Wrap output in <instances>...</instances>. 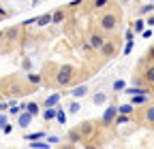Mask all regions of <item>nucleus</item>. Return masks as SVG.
<instances>
[{
	"mask_svg": "<svg viewBox=\"0 0 154 149\" xmlns=\"http://www.w3.org/2000/svg\"><path fill=\"white\" fill-rule=\"evenodd\" d=\"M118 26H120V17L116 15V13H103L101 17H99V28H101V32H116L118 30Z\"/></svg>",
	"mask_w": 154,
	"mask_h": 149,
	"instance_id": "f257e3e1",
	"label": "nucleus"
},
{
	"mask_svg": "<svg viewBox=\"0 0 154 149\" xmlns=\"http://www.w3.org/2000/svg\"><path fill=\"white\" fill-rule=\"evenodd\" d=\"M73 74H75V66L73 64H62L56 72V83L60 87H66L73 83Z\"/></svg>",
	"mask_w": 154,
	"mask_h": 149,
	"instance_id": "f03ea898",
	"label": "nucleus"
},
{
	"mask_svg": "<svg viewBox=\"0 0 154 149\" xmlns=\"http://www.w3.org/2000/svg\"><path fill=\"white\" fill-rule=\"evenodd\" d=\"M116 117H118V107L116 104H111V107H107L105 109V113H103V126H111L113 121H116Z\"/></svg>",
	"mask_w": 154,
	"mask_h": 149,
	"instance_id": "7ed1b4c3",
	"label": "nucleus"
},
{
	"mask_svg": "<svg viewBox=\"0 0 154 149\" xmlns=\"http://www.w3.org/2000/svg\"><path fill=\"white\" fill-rule=\"evenodd\" d=\"M103 45H105V36H103L101 32H92V36H90V47H92L94 51H99Z\"/></svg>",
	"mask_w": 154,
	"mask_h": 149,
	"instance_id": "20e7f679",
	"label": "nucleus"
},
{
	"mask_svg": "<svg viewBox=\"0 0 154 149\" xmlns=\"http://www.w3.org/2000/svg\"><path fill=\"white\" fill-rule=\"evenodd\" d=\"M99 51H101L103 58H113V55H116V45H113V41H111V43H109V41H105V45H103Z\"/></svg>",
	"mask_w": 154,
	"mask_h": 149,
	"instance_id": "39448f33",
	"label": "nucleus"
},
{
	"mask_svg": "<svg viewBox=\"0 0 154 149\" xmlns=\"http://www.w3.org/2000/svg\"><path fill=\"white\" fill-rule=\"evenodd\" d=\"M143 81L154 87V64H148V66L143 68Z\"/></svg>",
	"mask_w": 154,
	"mask_h": 149,
	"instance_id": "423d86ee",
	"label": "nucleus"
},
{
	"mask_svg": "<svg viewBox=\"0 0 154 149\" xmlns=\"http://www.w3.org/2000/svg\"><path fill=\"white\" fill-rule=\"evenodd\" d=\"M143 119H146L148 126L154 128V104H148V107H146V111H143Z\"/></svg>",
	"mask_w": 154,
	"mask_h": 149,
	"instance_id": "0eeeda50",
	"label": "nucleus"
},
{
	"mask_svg": "<svg viewBox=\"0 0 154 149\" xmlns=\"http://www.w3.org/2000/svg\"><path fill=\"white\" fill-rule=\"evenodd\" d=\"M30 121H32V115L28 113V111H24V113H19V117H17V124L22 126V128H28V126H30Z\"/></svg>",
	"mask_w": 154,
	"mask_h": 149,
	"instance_id": "6e6552de",
	"label": "nucleus"
},
{
	"mask_svg": "<svg viewBox=\"0 0 154 149\" xmlns=\"http://www.w3.org/2000/svg\"><path fill=\"white\" fill-rule=\"evenodd\" d=\"M71 94H73L75 98H84V96L88 94V85H86V83H82V85L73 87V89H71Z\"/></svg>",
	"mask_w": 154,
	"mask_h": 149,
	"instance_id": "1a4fd4ad",
	"label": "nucleus"
},
{
	"mask_svg": "<svg viewBox=\"0 0 154 149\" xmlns=\"http://www.w3.org/2000/svg\"><path fill=\"white\" fill-rule=\"evenodd\" d=\"M148 100H150V96H146V94H139V96H131V104H133V107H143Z\"/></svg>",
	"mask_w": 154,
	"mask_h": 149,
	"instance_id": "9d476101",
	"label": "nucleus"
},
{
	"mask_svg": "<svg viewBox=\"0 0 154 149\" xmlns=\"http://www.w3.org/2000/svg\"><path fill=\"white\" fill-rule=\"evenodd\" d=\"M60 100H62V96H60V94H51V96L45 100V109H54Z\"/></svg>",
	"mask_w": 154,
	"mask_h": 149,
	"instance_id": "9b49d317",
	"label": "nucleus"
},
{
	"mask_svg": "<svg viewBox=\"0 0 154 149\" xmlns=\"http://www.w3.org/2000/svg\"><path fill=\"white\" fill-rule=\"evenodd\" d=\"M47 136V132H32V134H24V139L28 143H34V141H43Z\"/></svg>",
	"mask_w": 154,
	"mask_h": 149,
	"instance_id": "f8f14e48",
	"label": "nucleus"
},
{
	"mask_svg": "<svg viewBox=\"0 0 154 149\" xmlns=\"http://www.w3.org/2000/svg\"><path fill=\"white\" fill-rule=\"evenodd\" d=\"M64 17H66V13H64L62 9H58V11L51 13V22H54V24H62V22H64Z\"/></svg>",
	"mask_w": 154,
	"mask_h": 149,
	"instance_id": "ddd939ff",
	"label": "nucleus"
},
{
	"mask_svg": "<svg viewBox=\"0 0 154 149\" xmlns=\"http://www.w3.org/2000/svg\"><path fill=\"white\" fill-rule=\"evenodd\" d=\"M133 111H135V107H133L131 102H126V104H120V107H118V115H131Z\"/></svg>",
	"mask_w": 154,
	"mask_h": 149,
	"instance_id": "4468645a",
	"label": "nucleus"
},
{
	"mask_svg": "<svg viewBox=\"0 0 154 149\" xmlns=\"http://www.w3.org/2000/svg\"><path fill=\"white\" fill-rule=\"evenodd\" d=\"M92 102L94 104H105L107 102V94H105V92H96L94 98H92Z\"/></svg>",
	"mask_w": 154,
	"mask_h": 149,
	"instance_id": "2eb2a0df",
	"label": "nucleus"
},
{
	"mask_svg": "<svg viewBox=\"0 0 154 149\" xmlns=\"http://www.w3.org/2000/svg\"><path fill=\"white\" fill-rule=\"evenodd\" d=\"M92 128H94V126H92V121H84L77 130H79V134H88V132H92V134H94V130H92Z\"/></svg>",
	"mask_w": 154,
	"mask_h": 149,
	"instance_id": "dca6fc26",
	"label": "nucleus"
},
{
	"mask_svg": "<svg viewBox=\"0 0 154 149\" xmlns=\"http://www.w3.org/2000/svg\"><path fill=\"white\" fill-rule=\"evenodd\" d=\"M36 24L38 26H47V24H51V13H45V15H41V17H36Z\"/></svg>",
	"mask_w": 154,
	"mask_h": 149,
	"instance_id": "f3484780",
	"label": "nucleus"
},
{
	"mask_svg": "<svg viewBox=\"0 0 154 149\" xmlns=\"http://www.w3.org/2000/svg\"><path fill=\"white\" fill-rule=\"evenodd\" d=\"M111 87H113V92H124V89H126V81H124V79H116Z\"/></svg>",
	"mask_w": 154,
	"mask_h": 149,
	"instance_id": "a211bd4d",
	"label": "nucleus"
},
{
	"mask_svg": "<svg viewBox=\"0 0 154 149\" xmlns=\"http://www.w3.org/2000/svg\"><path fill=\"white\" fill-rule=\"evenodd\" d=\"M56 121L60 124V126H62V124H66V113H64L62 109H56Z\"/></svg>",
	"mask_w": 154,
	"mask_h": 149,
	"instance_id": "6ab92c4d",
	"label": "nucleus"
},
{
	"mask_svg": "<svg viewBox=\"0 0 154 149\" xmlns=\"http://www.w3.org/2000/svg\"><path fill=\"white\" fill-rule=\"evenodd\" d=\"M77 141H82V134H79V130H71L69 132V143H77Z\"/></svg>",
	"mask_w": 154,
	"mask_h": 149,
	"instance_id": "aec40b11",
	"label": "nucleus"
},
{
	"mask_svg": "<svg viewBox=\"0 0 154 149\" xmlns=\"http://www.w3.org/2000/svg\"><path fill=\"white\" fill-rule=\"evenodd\" d=\"M43 119H45V121L56 119V109H45V111H43Z\"/></svg>",
	"mask_w": 154,
	"mask_h": 149,
	"instance_id": "412c9836",
	"label": "nucleus"
},
{
	"mask_svg": "<svg viewBox=\"0 0 154 149\" xmlns=\"http://www.w3.org/2000/svg\"><path fill=\"white\" fill-rule=\"evenodd\" d=\"M26 111L34 117V115H38V104H36V102H28V104H26Z\"/></svg>",
	"mask_w": 154,
	"mask_h": 149,
	"instance_id": "4be33fe9",
	"label": "nucleus"
},
{
	"mask_svg": "<svg viewBox=\"0 0 154 149\" xmlns=\"http://www.w3.org/2000/svg\"><path fill=\"white\" fill-rule=\"evenodd\" d=\"M30 147H32V149H49V143H45V141H34V143H30Z\"/></svg>",
	"mask_w": 154,
	"mask_h": 149,
	"instance_id": "5701e85b",
	"label": "nucleus"
},
{
	"mask_svg": "<svg viewBox=\"0 0 154 149\" xmlns=\"http://www.w3.org/2000/svg\"><path fill=\"white\" fill-rule=\"evenodd\" d=\"M133 28H135V32H143L146 30V22L143 19H137V22L133 24Z\"/></svg>",
	"mask_w": 154,
	"mask_h": 149,
	"instance_id": "b1692460",
	"label": "nucleus"
},
{
	"mask_svg": "<svg viewBox=\"0 0 154 149\" xmlns=\"http://www.w3.org/2000/svg\"><path fill=\"white\" fill-rule=\"evenodd\" d=\"M69 113H71V115L79 113V102H71V104H69Z\"/></svg>",
	"mask_w": 154,
	"mask_h": 149,
	"instance_id": "393cba45",
	"label": "nucleus"
},
{
	"mask_svg": "<svg viewBox=\"0 0 154 149\" xmlns=\"http://www.w3.org/2000/svg\"><path fill=\"white\" fill-rule=\"evenodd\" d=\"M107 2H109V0H92V7H94V9H103Z\"/></svg>",
	"mask_w": 154,
	"mask_h": 149,
	"instance_id": "a878e982",
	"label": "nucleus"
},
{
	"mask_svg": "<svg viewBox=\"0 0 154 149\" xmlns=\"http://www.w3.org/2000/svg\"><path fill=\"white\" fill-rule=\"evenodd\" d=\"M126 121H128V115H118L113 124H116V126H122V124H126Z\"/></svg>",
	"mask_w": 154,
	"mask_h": 149,
	"instance_id": "bb28decb",
	"label": "nucleus"
},
{
	"mask_svg": "<svg viewBox=\"0 0 154 149\" xmlns=\"http://www.w3.org/2000/svg\"><path fill=\"white\" fill-rule=\"evenodd\" d=\"M152 11H154V4H143L139 13H141V15H148V13H152Z\"/></svg>",
	"mask_w": 154,
	"mask_h": 149,
	"instance_id": "cd10ccee",
	"label": "nucleus"
},
{
	"mask_svg": "<svg viewBox=\"0 0 154 149\" xmlns=\"http://www.w3.org/2000/svg\"><path fill=\"white\" fill-rule=\"evenodd\" d=\"M5 36H7V39H15V36H17V28H11V30H5Z\"/></svg>",
	"mask_w": 154,
	"mask_h": 149,
	"instance_id": "c85d7f7f",
	"label": "nucleus"
},
{
	"mask_svg": "<svg viewBox=\"0 0 154 149\" xmlns=\"http://www.w3.org/2000/svg\"><path fill=\"white\" fill-rule=\"evenodd\" d=\"M133 39H135V32H133V30H126V32H124V41H126V43H131Z\"/></svg>",
	"mask_w": 154,
	"mask_h": 149,
	"instance_id": "c756f323",
	"label": "nucleus"
},
{
	"mask_svg": "<svg viewBox=\"0 0 154 149\" xmlns=\"http://www.w3.org/2000/svg\"><path fill=\"white\" fill-rule=\"evenodd\" d=\"M47 143H49V145H58V143H60V139L54 136V134H47Z\"/></svg>",
	"mask_w": 154,
	"mask_h": 149,
	"instance_id": "7c9ffc66",
	"label": "nucleus"
},
{
	"mask_svg": "<svg viewBox=\"0 0 154 149\" xmlns=\"http://www.w3.org/2000/svg\"><path fill=\"white\" fill-rule=\"evenodd\" d=\"M133 47H135V45H133V41H131V43H126V45H124V49H122V53H124V55H128V53L133 51Z\"/></svg>",
	"mask_w": 154,
	"mask_h": 149,
	"instance_id": "2f4dec72",
	"label": "nucleus"
},
{
	"mask_svg": "<svg viewBox=\"0 0 154 149\" xmlns=\"http://www.w3.org/2000/svg\"><path fill=\"white\" fill-rule=\"evenodd\" d=\"M28 81L30 83H41V77L38 74H28Z\"/></svg>",
	"mask_w": 154,
	"mask_h": 149,
	"instance_id": "473e14b6",
	"label": "nucleus"
},
{
	"mask_svg": "<svg viewBox=\"0 0 154 149\" xmlns=\"http://www.w3.org/2000/svg\"><path fill=\"white\" fill-rule=\"evenodd\" d=\"M148 60H150V64H154V45H152L150 51H148Z\"/></svg>",
	"mask_w": 154,
	"mask_h": 149,
	"instance_id": "72a5a7b5",
	"label": "nucleus"
},
{
	"mask_svg": "<svg viewBox=\"0 0 154 149\" xmlns=\"http://www.w3.org/2000/svg\"><path fill=\"white\" fill-rule=\"evenodd\" d=\"M2 132H5V134H11V132H13V126H11V124H7V126L2 128Z\"/></svg>",
	"mask_w": 154,
	"mask_h": 149,
	"instance_id": "f704fd0d",
	"label": "nucleus"
},
{
	"mask_svg": "<svg viewBox=\"0 0 154 149\" xmlns=\"http://www.w3.org/2000/svg\"><path fill=\"white\" fill-rule=\"evenodd\" d=\"M141 36H143V39H150V36H152V30H143Z\"/></svg>",
	"mask_w": 154,
	"mask_h": 149,
	"instance_id": "c9c22d12",
	"label": "nucleus"
},
{
	"mask_svg": "<svg viewBox=\"0 0 154 149\" xmlns=\"http://www.w3.org/2000/svg\"><path fill=\"white\" fill-rule=\"evenodd\" d=\"M0 126H2V128L7 126V115H0Z\"/></svg>",
	"mask_w": 154,
	"mask_h": 149,
	"instance_id": "e433bc0d",
	"label": "nucleus"
},
{
	"mask_svg": "<svg viewBox=\"0 0 154 149\" xmlns=\"http://www.w3.org/2000/svg\"><path fill=\"white\" fill-rule=\"evenodd\" d=\"M60 149H75V147H73V143H69V145H62Z\"/></svg>",
	"mask_w": 154,
	"mask_h": 149,
	"instance_id": "4c0bfd02",
	"label": "nucleus"
},
{
	"mask_svg": "<svg viewBox=\"0 0 154 149\" xmlns=\"http://www.w3.org/2000/svg\"><path fill=\"white\" fill-rule=\"evenodd\" d=\"M148 26H154V15H152V17H148Z\"/></svg>",
	"mask_w": 154,
	"mask_h": 149,
	"instance_id": "58836bf2",
	"label": "nucleus"
},
{
	"mask_svg": "<svg viewBox=\"0 0 154 149\" xmlns=\"http://www.w3.org/2000/svg\"><path fill=\"white\" fill-rule=\"evenodd\" d=\"M86 149H99V147H96V145H88Z\"/></svg>",
	"mask_w": 154,
	"mask_h": 149,
	"instance_id": "ea45409f",
	"label": "nucleus"
},
{
	"mask_svg": "<svg viewBox=\"0 0 154 149\" xmlns=\"http://www.w3.org/2000/svg\"><path fill=\"white\" fill-rule=\"evenodd\" d=\"M2 39H5V30H2V32H0V41H2Z\"/></svg>",
	"mask_w": 154,
	"mask_h": 149,
	"instance_id": "a19ab883",
	"label": "nucleus"
},
{
	"mask_svg": "<svg viewBox=\"0 0 154 149\" xmlns=\"http://www.w3.org/2000/svg\"><path fill=\"white\" fill-rule=\"evenodd\" d=\"M0 15H5V9H2V7H0Z\"/></svg>",
	"mask_w": 154,
	"mask_h": 149,
	"instance_id": "79ce46f5",
	"label": "nucleus"
},
{
	"mask_svg": "<svg viewBox=\"0 0 154 149\" xmlns=\"http://www.w3.org/2000/svg\"><path fill=\"white\" fill-rule=\"evenodd\" d=\"M122 2H128V0H122Z\"/></svg>",
	"mask_w": 154,
	"mask_h": 149,
	"instance_id": "37998d69",
	"label": "nucleus"
}]
</instances>
